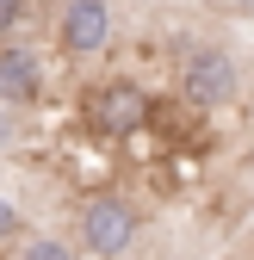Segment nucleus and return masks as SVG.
I'll return each mask as SVG.
<instances>
[{
  "label": "nucleus",
  "instance_id": "1",
  "mask_svg": "<svg viewBox=\"0 0 254 260\" xmlns=\"http://www.w3.org/2000/svg\"><path fill=\"white\" fill-rule=\"evenodd\" d=\"M236 81H242L236 56L217 50V44H193L186 62H180V93H186L193 106H224L230 93H236Z\"/></svg>",
  "mask_w": 254,
  "mask_h": 260
},
{
  "label": "nucleus",
  "instance_id": "2",
  "mask_svg": "<svg viewBox=\"0 0 254 260\" xmlns=\"http://www.w3.org/2000/svg\"><path fill=\"white\" fill-rule=\"evenodd\" d=\"M143 118H149V93L137 81H106L87 100V124L100 137H131V130H143Z\"/></svg>",
  "mask_w": 254,
  "mask_h": 260
},
{
  "label": "nucleus",
  "instance_id": "3",
  "mask_svg": "<svg viewBox=\"0 0 254 260\" xmlns=\"http://www.w3.org/2000/svg\"><path fill=\"white\" fill-rule=\"evenodd\" d=\"M81 242L100 254V260L131 254V242H137V217H131V205H118L112 192L87 199V211H81Z\"/></svg>",
  "mask_w": 254,
  "mask_h": 260
},
{
  "label": "nucleus",
  "instance_id": "4",
  "mask_svg": "<svg viewBox=\"0 0 254 260\" xmlns=\"http://www.w3.org/2000/svg\"><path fill=\"white\" fill-rule=\"evenodd\" d=\"M112 38V13H106V0H69L56 19V44L69 50V56H100Z\"/></svg>",
  "mask_w": 254,
  "mask_h": 260
},
{
  "label": "nucleus",
  "instance_id": "5",
  "mask_svg": "<svg viewBox=\"0 0 254 260\" xmlns=\"http://www.w3.org/2000/svg\"><path fill=\"white\" fill-rule=\"evenodd\" d=\"M38 93H44V62L25 44H0V106L25 112V106H38Z\"/></svg>",
  "mask_w": 254,
  "mask_h": 260
},
{
  "label": "nucleus",
  "instance_id": "6",
  "mask_svg": "<svg viewBox=\"0 0 254 260\" xmlns=\"http://www.w3.org/2000/svg\"><path fill=\"white\" fill-rule=\"evenodd\" d=\"M19 260H75V254H69V248H62V242H50V236H31Z\"/></svg>",
  "mask_w": 254,
  "mask_h": 260
},
{
  "label": "nucleus",
  "instance_id": "7",
  "mask_svg": "<svg viewBox=\"0 0 254 260\" xmlns=\"http://www.w3.org/2000/svg\"><path fill=\"white\" fill-rule=\"evenodd\" d=\"M19 19H25V0H0V44L19 31Z\"/></svg>",
  "mask_w": 254,
  "mask_h": 260
},
{
  "label": "nucleus",
  "instance_id": "8",
  "mask_svg": "<svg viewBox=\"0 0 254 260\" xmlns=\"http://www.w3.org/2000/svg\"><path fill=\"white\" fill-rule=\"evenodd\" d=\"M19 230H25V223H19V211H13V205H7V199H0V242H13V236H19Z\"/></svg>",
  "mask_w": 254,
  "mask_h": 260
},
{
  "label": "nucleus",
  "instance_id": "9",
  "mask_svg": "<svg viewBox=\"0 0 254 260\" xmlns=\"http://www.w3.org/2000/svg\"><path fill=\"white\" fill-rule=\"evenodd\" d=\"M13 137H19V112L0 106V149H13Z\"/></svg>",
  "mask_w": 254,
  "mask_h": 260
},
{
  "label": "nucleus",
  "instance_id": "10",
  "mask_svg": "<svg viewBox=\"0 0 254 260\" xmlns=\"http://www.w3.org/2000/svg\"><path fill=\"white\" fill-rule=\"evenodd\" d=\"M230 7H236V13H254V0H230Z\"/></svg>",
  "mask_w": 254,
  "mask_h": 260
}]
</instances>
